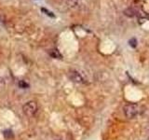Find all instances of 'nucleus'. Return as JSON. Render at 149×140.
<instances>
[{"label":"nucleus","mask_w":149,"mask_h":140,"mask_svg":"<svg viewBox=\"0 0 149 140\" xmlns=\"http://www.w3.org/2000/svg\"><path fill=\"white\" fill-rule=\"evenodd\" d=\"M37 108H38V107H37L36 101H29L22 107V110H23V113L26 116L29 118H32L36 114Z\"/></svg>","instance_id":"2"},{"label":"nucleus","mask_w":149,"mask_h":140,"mask_svg":"<svg viewBox=\"0 0 149 140\" xmlns=\"http://www.w3.org/2000/svg\"><path fill=\"white\" fill-rule=\"evenodd\" d=\"M123 111H124V114L128 119H134L139 114L140 107L137 104L130 103L125 106L124 108H123Z\"/></svg>","instance_id":"1"},{"label":"nucleus","mask_w":149,"mask_h":140,"mask_svg":"<svg viewBox=\"0 0 149 140\" xmlns=\"http://www.w3.org/2000/svg\"><path fill=\"white\" fill-rule=\"evenodd\" d=\"M68 76L73 82L79 83V84H85V83H87V79H86V78L77 70H74V69L70 70L68 72Z\"/></svg>","instance_id":"3"},{"label":"nucleus","mask_w":149,"mask_h":140,"mask_svg":"<svg viewBox=\"0 0 149 140\" xmlns=\"http://www.w3.org/2000/svg\"><path fill=\"white\" fill-rule=\"evenodd\" d=\"M124 14L126 15V16H128V17H133V16H135V10H134L133 9H132V7H129V9H127L125 11H124Z\"/></svg>","instance_id":"5"},{"label":"nucleus","mask_w":149,"mask_h":140,"mask_svg":"<svg viewBox=\"0 0 149 140\" xmlns=\"http://www.w3.org/2000/svg\"><path fill=\"white\" fill-rule=\"evenodd\" d=\"M19 87L21 89H27L29 88V84L24 80H20L19 81Z\"/></svg>","instance_id":"7"},{"label":"nucleus","mask_w":149,"mask_h":140,"mask_svg":"<svg viewBox=\"0 0 149 140\" xmlns=\"http://www.w3.org/2000/svg\"><path fill=\"white\" fill-rule=\"evenodd\" d=\"M50 55L51 56V57L56 58V59H62V54L60 53V51H59L58 50H56V49L50 51Z\"/></svg>","instance_id":"4"},{"label":"nucleus","mask_w":149,"mask_h":140,"mask_svg":"<svg viewBox=\"0 0 149 140\" xmlns=\"http://www.w3.org/2000/svg\"><path fill=\"white\" fill-rule=\"evenodd\" d=\"M4 137H5V138H7V139L12 138V137H13V133H12V131H10V130H6L5 132H4Z\"/></svg>","instance_id":"6"},{"label":"nucleus","mask_w":149,"mask_h":140,"mask_svg":"<svg viewBox=\"0 0 149 140\" xmlns=\"http://www.w3.org/2000/svg\"><path fill=\"white\" fill-rule=\"evenodd\" d=\"M41 10H42L43 12H45V14L48 15V16H50V17H51V18H54V17H55V15H54L53 13L50 12V11H48V10L46 9H41Z\"/></svg>","instance_id":"9"},{"label":"nucleus","mask_w":149,"mask_h":140,"mask_svg":"<svg viewBox=\"0 0 149 140\" xmlns=\"http://www.w3.org/2000/svg\"><path fill=\"white\" fill-rule=\"evenodd\" d=\"M129 44H130V46L132 48H136V46H137V40H136V39L132 37V39L129 41Z\"/></svg>","instance_id":"8"},{"label":"nucleus","mask_w":149,"mask_h":140,"mask_svg":"<svg viewBox=\"0 0 149 140\" xmlns=\"http://www.w3.org/2000/svg\"><path fill=\"white\" fill-rule=\"evenodd\" d=\"M66 1H67V4H68V5H70L71 7L76 6L77 4V0H66Z\"/></svg>","instance_id":"10"}]
</instances>
